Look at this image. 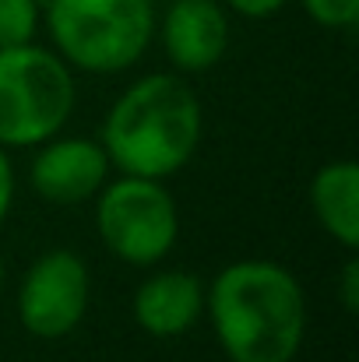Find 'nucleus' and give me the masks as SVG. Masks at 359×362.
Instances as JSON below:
<instances>
[{"label": "nucleus", "instance_id": "nucleus-12", "mask_svg": "<svg viewBox=\"0 0 359 362\" xmlns=\"http://www.w3.org/2000/svg\"><path fill=\"white\" fill-rule=\"evenodd\" d=\"M303 7L321 28H353L359 21V0H303Z\"/></svg>", "mask_w": 359, "mask_h": 362}, {"label": "nucleus", "instance_id": "nucleus-13", "mask_svg": "<svg viewBox=\"0 0 359 362\" xmlns=\"http://www.w3.org/2000/svg\"><path fill=\"white\" fill-rule=\"evenodd\" d=\"M11 201H14V165H11V158H7L4 144H0V222L7 218Z\"/></svg>", "mask_w": 359, "mask_h": 362}, {"label": "nucleus", "instance_id": "nucleus-14", "mask_svg": "<svg viewBox=\"0 0 359 362\" xmlns=\"http://www.w3.org/2000/svg\"><path fill=\"white\" fill-rule=\"evenodd\" d=\"M237 14L243 18H268V14H275L285 0H226Z\"/></svg>", "mask_w": 359, "mask_h": 362}, {"label": "nucleus", "instance_id": "nucleus-3", "mask_svg": "<svg viewBox=\"0 0 359 362\" xmlns=\"http://www.w3.org/2000/svg\"><path fill=\"white\" fill-rule=\"evenodd\" d=\"M46 21L57 53L89 74L127 71L155 35L152 0H50Z\"/></svg>", "mask_w": 359, "mask_h": 362}, {"label": "nucleus", "instance_id": "nucleus-6", "mask_svg": "<svg viewBox=\"0 0 359 362\" xmlns=\"http://www.w3.org/2000/svg\"><path fill=\"white\" fill-rule=\"evenodd\" d=\"M89 296H92V281L85 260L71 250H50L25 271L18 292L21 327L46 341L67 338L85 320Z\"/></svg>", "mask_w": 359, "mask_h": 362}, {"label": "nucleus", "instance_id": "nucleus-8", "mask_svg": "<svg viewBox=\"0 0 359 362\" xmlns=\"http://www.w3.org/2000/svg\"><path fill=\"white\" fill-rule=\"evenodd\" d=\"M162 46L176 71L201 74L226 57L229 18L215 0H173L162 18Z\"/></svg>", "mask_w": 359, "mask_h": 362}, {"label": "nucleus", "instance_id": "nucleus-9", "mask_svg": "<svg viewBox=\"0 0 359 362\" xmlns=\"http://www.w3.org/2000/svg\"><path fill=\"white\" fill-rule=\"evenodd\" d=\"M205 310V285L187 271H159L134 292V320L152 338H180Z\"/></svg>", "mask_w": 359, "mask_h": 362}, {"label": "nucleus", "instance_id": "nucleus-5", "mask_svg": "<svg viewBox=\"0 0 359 362\" xmlns=\"http://www.w3.org/2000/svg\"><path fill=\"white\" fill-rule=\"evenodd\" d=\"M96 229L120 260L134 267H152L173 250L180 236L176 201L162 187V180L148 176H123L117 183H103Z\"/></svg>", "mask_w": 359, "mask_h": 362}, {"label": "nucleus", "instance_id": "nucleus-16", "mask_svg": "<svg viewBox=\"0 0 359 362\" xmlns=\"http://www.w3.org/2000/svg\"><path fill=\"white\" fill-rule=\"evenodd\" d=\"M0 288H4V260H0Z\"/></svg>", "mask_w": 359, "mask_h": 362}, {"label": "nucleus", "instance_id": "nucleus-1", "mask_svg": "<svg viewBox=\"0 0 359 362\" xmlns=\"http://www.w3.org/2000/svg\"><path fill=\"white\" fill-rule=\"evenodd\" d=\"M215 338L229 362H292L307 334L296 274L275 260H237L205 292Z\"/></svg>", "mask_w": 359, "mask_h": 362}, {"label": "nucleus", "instance_id": "nucleus-2", "mask_svg": "<svg viewBox=\"0 0 359 362\" xmlns=\"http://www.w3.org/2000/svg\"><path fill=\"white\" fill-rule=\"evenodd\" d=\"M201 123V103L180 74H148L113 103L103 148L123 176L166 180L194 158Z\"/></svg>", "mask_w": 359, "mask_h": 362}, {"label": "nucleus", "instance_id": "nucleus-4", "mask_svg": "<svg viewBox=\"0 0 359 362\" xmlns=\"http://www.w3.org/2000/svg\"><path fill=\"white\" fill-rule=\"evenodd\" d=\"M74 74L60 53L21 42L0 49V144L32 148L71 120Z\"/></svg>", "mask_w": 359, "mask_h": 362}, {"label": "nucleus", "instance_id": "nucleus-15", "mask_svg": "<svg viewBox=\"0 0 359 362\" xmlns=\"http://www.w3.org/2000/svg\"><path fill=\"white\" fill-rule=\"evenodd\" d=\"M342 303H346L349 313H356V306H359V264L356 260H349L346 271H342Z\"/></svg>", "mask_w": 359, "mask_h": 362}, {"label": "nucleus", "instance_id": "nucleus-7", "mask_svg": "<svg viewBox=\"0 0 359 362\" xmlns=\"http://www.w3.org/2000/svg\"><path fill=\"white\" fill-rule=\"evenodd\" d=\"M110 176V155L89 137H50L32 158L28 180L39 197L53 204H78L103 190Z\"/></svg>", "mask_w": 359, "mask_h": 362}, {"label": "nucleus", "instance_id": "nucleus-11", "mask_svg": "<svg viewBox=\"0 0 359 362\" xmlns=\"http://www.w3.org/2000/svg\"><path fill=\"white\" fill-rule=\"evenodd\" d=\"M39 28V0H0V49L32 42Z\"/></svg>", "mask_w": 359, "mask_h": 362}, {"label": "nucleus", "instance_id": "nucleus-10", "mask_svg": "<svg viewBox=\"0 0 359 362\" xmlns=\"http://www.w3.org/2000/svg\"><path fill=\"white\" fill-rule=\"evenodd\" d=\"M310 204L321 229L346 250L359 246V169L356 162H328L310 183Z\"/></svg>", "mask_w": 359, "mask_h": 362}]
</instances>
